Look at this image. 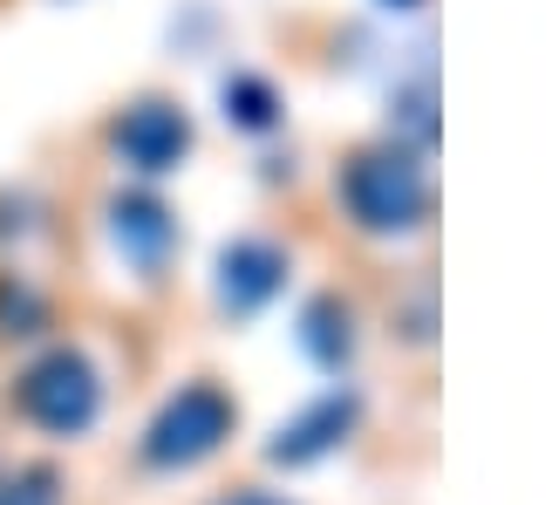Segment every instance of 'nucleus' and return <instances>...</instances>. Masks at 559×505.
I'll return each instance as SVG.
<instances>
[{
    "mask_svg": "<svg viewBox=\"0 0 559 505\" xmlns=\"http://www.w3.org/2000/svg\"><path fill=\"white\" fill-rule=\"evenodd\" d=\"M342 205L355 212V226H369V233L424 226V212H430L424 164L409 151H355L348 172H342Z\"/></svg>",
    "mask_w": 559,
    "mask_h": 505,
    "instance_id": "f257e3e1",
    "label": "nucleus"
},
{
    "mask_svg": "<svg viewBox=\"0 0 559 505\" xmlns=\"http://www.w3.org/2000/svg\"><path fill=\"white\" fill-rule=\"evenodd\" d=\"M14 403H21L27 424H41L48 437H82L96 424V410H103V376H96L90 355L55 349V355H41L35 369L21 376Z\"/></svg>",
    "mask_w": 559,
    "mask_h": 505,
    "instance_id": "f03ea898",
    "label": "nucleus"
},
{
    "mask_svg": "<svg viewBox=\"0 0 559 505\" xmlns=\"http://www.w3.org/2000/svg\"><path fill=\"white\" fill-rule=\"evenodd\" d=\"M233 424H239V410H233L226 389L218 383H185L178 397L157 410V424L144 431V458L157 471H185V465L212 458L218 444L233 437Z\"/></svg>",
    "mask_w": 559,
    "mask_h": 505,
    "instance_id": "7ed1b4c3",
    "label": "nucleus"
},
{
    "mask_svg": "<svg viewBox=\"0 0 559 505\" xmlns=\"http://www.w3.org/2000/svg\"><path fill=\"white\" fill-rule=\"evenodd\" d=\"M109 144H117V157L130 164V172L157 178V172H171V164L191 151V124H185V109L151 96V103H130L123 109L117 130H109Z\"/></svg>",
    "mask_w": 559,
    "mask_h": 505,
    "instance_id": "20e7f679",
    "label": "nucleus"
},
{
    "mask_svg": "<svg viewBox=\"0 0 559 505\" xmlns=\"http://www.w3.org/2000/svg\"><path fill=\"white\" fill-rule=\"evenodd\" d=\"M355 389H328L321 403H307L294 424H280L273 431V444H266V458L273 465H314V458H328L334 444H342L348 431H355Z\"/></svg>",
    "mask_w": 559,
    "mask_h": 505,
    "instance_id": "39448f33",
    "label": "nucleus"
},
{
    "mask_svg": "<svg viewBox=\"0 0 559 505\" xmlns=\"http://www.w3.org/2000/svg\"><path fill=\"white\" fill-rule=\"evenodd\" d=\"M280 280H287V252L273 239H233L218 252V301L233 307V315H253L280 294Z\"/></svg>",
    "mask_w": 559,
    "mask_h": 505,
    "instance_id": "423d86ee",
    "label": "nucleus"
},
{
    "mask_svg": "<svg viewBox=\"0 0 559 505\" xmlns=\"http://www.w3.org/2000/svg\"><path fill=\"white\" fill-rule=\"evenodd\" d=\"M109 233H117L123 260H130V267H144V273H157V267H164V252H171V239H178L171 212H164L151 191H130V199L109 205Z\"/></svg>",
    "mask_w": 559,
    "mask_h": 505,
    "instance_id": "0eeeda50",
    "label": "nucleus"
},
{
    "mask_svg": "<svg viewBox=\"0 0 559 505\" xmlns=\"http://www.w3.org/2000/svg\"><path fill=\"white\" fill-rule=\"evenodd\" d=\"M300 349L321 362V369H342L348 362V315L334 301H307V315H300Z\"/></svg>",
    "mask_w": 559,
    "mask_h": 505,
    "instance_id": "6e6552de",
    "label": "nucleus"
},
{
    "mask_svg": "<svg viewBox=\"0 0 559 505\" xmlns=\"http://www.w3.org/2000/svg\"><path fill=\"white\" fill-rule=\"evenodd\" d=\"M226 117L239 130H273V117H280L273 82H260V75H226Z\"/></svg>",
    "mask_w": 559,
    "mask_h": 505,
    "instance_id": "1a4fd4ad",
    "label": "nucleus"
},
{
    "mask_svg": "<svg viewBox=\"0 0 559 505\" xmlns=\"http://www.w3.org/2000/svg\"><path fill=\"white\" fill-rule=\"evenodd\" d=\"M0 505H62V485H55V471H14L8 485H0Z\"/></svg>",
    "mask_w": 559,
    "mask_h": 505,
    "instance_id": "9d476101",
    "label": "nucleus"
},
{
    "mask_svg": "<svg viewBox=\"0 0 559 505\" xmlns=\"http://www.w3.org/2000/svg\"><path fill=\"white\" fill-rule=\"evenodd\" d=\"M218 505H287V498H266V492H226Z\"/></svg>",
    "mask_w": 559,
    "mask_h": 505,
    "instance_id": "9b49d317",
    "label": "nucleus"
},
{
    "mask_svg": "<svg viewBox=\"0 0 559 505\" xmlns=\"http://www.w3.org/2000/svg\"><path fill=\"white\" fill-rule=\"evenodd\" d=\"M382 8H424V0H382Z\"/></svg>",
    "mask_w": 559,
    "mask_h": 505,
    "instance_id": "f8f14e48",
    "label": "nucleus"
}]
</instances>
